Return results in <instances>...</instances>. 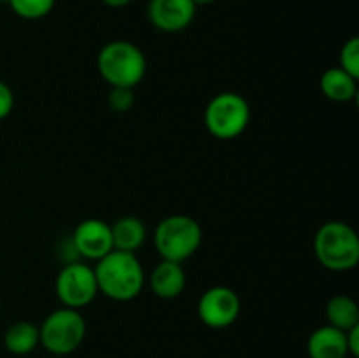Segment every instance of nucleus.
<instances>
[{
	"label": "nucleus",
	"instance_id": "24",
	"mask_svg": "<svg viewBox=\"0 0 359 358\" xmlns=\"http://www.w3.org/2000/svg\"><path fill=\"white\" fill-rule=\"evenodd\" d=\"M0 2H4V4H7V0H0Z\"/></svg>",
	"mask_w": 359,
	"mask_h": 358
},
{
	"label": "nucleus",
	"instance_id": "15",
	"mask_svg": "<svg viewBox=\"0 0 359 358\" xmlns=\"http://www.w3.org/2000/svg\"><path fill=\"white\" fill-rule=\"evenodd\" d=\"M39 344H41L39 325L27 321V319L14 321L13 325L7 326V330L4 332V346H6V350L9 351V353L16 354V357L30 354Z\"/></svg>",
	"mask_w": 359,
	"mask_h": 358
},
{
	"label": "nucleus",
	"instance_id": "22",
	"mask_svg": "<svg viewBox=\"0 0 359 358\" xmlns=\"http://www.w3.org/2000/svg\"><path fill=\"white\" fill-rule=\"evenodd\" d=\"M102 2L107 7H111V9H123V7L128 6L132 0H102Z\"/></svg>",
	"mask_w": 359,
	"mask_h": 358
},
{
	"label": "nucleus",
	"instance_id": "16",
	"mask_svg": "<svg viewBox=\"0 0 359 358\" xmlns=\"http://www.w3.org/2000/svg\"><path fill=\"white\" fill-rule=\"evenodd\" d=\"M328 325L347 332L359 325V305L349 295H333L325 307Z\"/></svg>",
	"mask_w": 359,
	"mask_h": 358
},
{
	"label": "nucleus",
	"instance_id": "25",
	"mask_svg": "<svg viewBox=\"0 0 359 358\" xmlns=\"http://www.w3.org/2000/svg\"><path fill=\"white\" fill-rule=\"evenodd\" d=\"M49 358H62V357H49Z\"/></svg>",
	"mask_w": 359,
	"mask_h": 358
},
{
	"label": "nucleus",
	"instance_id": "11",
	"mask_svg": "<svg viewBox=\"0 0 359 358\" xmlns=\"http://www.w3.org/2000/svg\"><path fill=\"white\" fill-rule=\"evenodd\" d=\"M149 288L161 300H172L186 288V270L182 263L160 260L149 276Z\"/></svg>",
	"mask_w": 359,
	"mask_h": 358
},
{
	"label": "nucleus",
	"instance_id": "6",
	"mask_svg": "<svg viewBox=\"0 0 359 358\" xmlns=\"http://www.w3.org/2000/svg\"><path fill=\"white\" fill-rule=\"evenodd\" d=\"M41 344L51 357H67L79 350L86 337V321L81 311L70 307H60L49 312L39 325Z\"/></svg>",
	"mask_w": 359,
	"mask_h": 358
},
{
	"label": "nucleus",
	"instance_id": "2",
	"mask_svg": "<svg viewBox=\"0 0 359 358\" xmlns=\"http://www.w3.org/2000/svg\"><path fill=\"white\" fill-rule=\"evenodd\" d=\"M98 72L109 86L133 88L144 81L147 60L142 49L130 41L116 39L98 51Z\"/></svg>",
	"mask_w": 359,
	"mask_h": 358
},
{
	"label": "nucleus",
	"instance_id": "17",
	"mask_svg": "<svg viewBox=\"0 0 359 358\" xmlns=\"http://www.w3.org/2000/svg\"><path fill=\"white\" fill-rule=\"evenodd\" d=\"M56 0H7V6L23 20H42L55 9Z\"/></svg>",
	"mask_w": 359,
	"mask_h": 358
},
{
	"label": "nucleus",
	"instance_id": "21",
	"mask_svg": "<svg viewBox=\"0 0 359 358\" xmlns=\"http://www.w3.org/2000/svg\"><path fill=\"white\" fill-rule=\"evenodd\" d=\"M346 343H347V351H349L351 357L358 358L359 357V325L354 326V329L347 330Z\"/></svg>",
	"mask_w": 359,
	"mask_h": 358
},
{
	"label": "nucleus",
	"instance_id": "10",
	"mask_svg": "<svg viewBox=\"0 0 359 358\" xmlns=\"http://www.w3.org/2000/svg\"><path fill=\"white\" fill-rule=\"evenodd\" d=\"M196 6L191 0H149L147 18L156 30L177 34L193 23Z\"/></svg>",
	"mask_w": 359,
	"mask_h": 358
},
{
	"label": "nucleus",
	"instance_id": "13",
	"mask_svg": "<svg viewBox=\"0 0 359 358\" xmlns=\"http://www.w3.org/2000/svg\"><path fill=\"white\" fill-rule=\"evenodd\" d=\"M319 86L323 95L337 104L351 102L358 97V77H353L340 67L326 69L319 81Z\"/></svg>",
	"mask_w": 359,
	"mask_h": 358
},
{
	"label": "nucleus",
	"instance_id": "20",
	"mask_svg": "<svg viewBox=\"0 0 359 358\" xmlns=\"http://www.w3.org/2000/svg\"><path fill=\"white\" fill-rule=\"evenodd\" d=\"M14 109V93L11 86L4 81H0V121L6 119Z\"/></svg>",
	"mask_w": 359,
	"mask_h": 358
},
{
	"label": "nucleus",
	"instance_id": "3",
	"mask_svg": "<svg viewBox=\"0 0 359 358\" xmlns=\"http://www.w3.org/2000/svg\"><path fill=\"white\" fill-rule=\"evenodd\" d=\"M314 255L325 269L346 272L359 262V237L346 221H326L314 235Z\"/></svg>",
	"mask_w": 359,
	"mask_h": 358
},
{
	"label": "nucleus",
	"instance_id": "4",
	"mask_svg": "<svg viewBox=\"0 0 359 358\" xmlns=\"http://www.w3.org/2000/svg\"><path fill=\"white\" fill-rule=\"evenodd\" d=\"M203 232L198 221L188 214H170L156 225L153 244L161 260L182 263L200 249Z\"/></svg>",
	"mask_w": 359,
	"mask_h": 358
},
{
	"label": "nucleus",
	"instance_id": "8",
	"mask_svg": "<svg viewBox=\"0 0 359 358\" xmlns=\"http://www.w3.org/2000/svg\"><path fill=\"white\" fill-rule=\"evenodd\" d=\"M241 297L237 291L230 286H210L200 295L196 312H198L200 321L205 326L214 330L228 329L237 321L241 314Z\"/></svg>",
	"mask_w": 359,
	"mask_h": 358
},
{
	"label": "nucleus",
	"instance_id": "5",
	"mask_svg": "<svg viewBox=\"0 0 359 358\" xmlns=\"http://www.w3.org/2000/svg\"><path fill=\"white\" fill-rule=\"evenodd\" d=\"M203 123L214 139L233 140L248 130L251 123V105L241 93L221 91L207 104Z\"/></svg>",
	"mask_w": 359,
	"mask_h": 358
},
{
	"label": "nucleus",
	"instance_id": "7",
	"mask_svg": "<svg viewBox=\"0 0 359 358\" xmlns=\"http://www.w3.org/2000/svg\"><path fill=\"white\" fill-rule=\"evenodd\" d=\"M55 291L63 307L77 309L90 305L98 295L93 267L84 262H67L55 281Z\"/></svg>",
	"mask_w": 359,
	"mask_h": 358
},
{
	"label": "nucleus",
	"instance_id": "23",
	"mask_svg": "<svg viewBox=\"0 0 359 358\" xmlns=\"http://www.w3.org/2000/svg\"><path fill=\"white\" fill-rule=\"evenodd\" d=\"M191 2L198 7V6H210V4H214L216 0H191Z\"/></svg>",
	"mask_w": 359,
	"mask_h": 358
},
{
	"label": "nucleus",
	"instance_id": "12",
	"mask_svg": "<svg viewBox=\"0 0 359 358\" xmlns=\"http://www.w3.org/2000/svg\"><path fill=\"white\" fill-rule=\"evenodd\" d=\"M307 353L311 358H346L349 354L346 332L328 323L319 326L309 337Z\"/></svg>",
	"mask_w": 359,
	"mask_h": 358
},
{
	"label": "nucleus",
	"instance_id": "14",
	"mask_svg": "<svg viewBox=\"0 0 359 358\" xmlns=\"http://www.w3.org/2000/svg\"><path fill=\"white\" fill-rule=\"evenodd\" d=\"M114 249L137 253L147 239V228L137 216H121L111 225Z\"/></svg>",
	"mask_w": 359,
	"mask_h": 358
},
{
	"label": "nucleus",
	"instance_id": "1",
	"mask_svg": "<svg viewBox=\"0 0 359 358\" xmlns=\"http://www.w3.org/2000/svg\"><path fill=\"white\" fill-rule=\"evenodd\" d=\"M98 293L114 302H130L140 295L146 284V272L135 253L112 249L95 262Z\"/></svg>",
	"mask_w": 359,
	"mask_h": 358
},
{
	"label": "nucleus",
	"instance_id": "19",
	"mask_svg": "<svg viewBox=\"0 0 359 358\" xmlns=\"http://www.w3.org/2000/svg\"><path fill=\"white\" fill-rule=\"evenodd\" d=\"M109 107L114 112H128L130 109L135 104V93H133V88H121V86H112L109 91L107 97Z\"/></svg>",
	"mask_w": 359,
	"mask_h": 358
},
{
	"label": "nucleus",
	"instance_id": "18",
	"mask_svg": "<svg viewBox=\"0 0 359 358\" xmlns=\"http://www.w3.org/2000/svg\"><path fill=\"white\" fill-rule=\"evenodd\" d=\"M339 67L359 79V37H351L344 42L339 53Z\"/></svg>",
	"mask_w": 359,
	"mask_h": 358
},
{
	"label": "nucleus",
	"instance_id": "9",
	"mask_svg": "<svg viewBox=\"0 0 359 358\" xmlns=\"http://www.w3.org/2000/svg\"><path fill=\"white\" fill-rule=\"evenodd\" d=\"M70 242L77 256L90 262H98L114 249L111 225L100 218L83 220L70 235Z\"/></svg>",
	"mask_w": 359,
	"mask_h": 358
}]
</instances>
